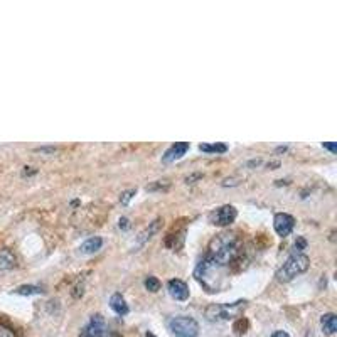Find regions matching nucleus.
<instances>
[{"instance_id":"obj_1","label":"nucleus","mask_w":337,"mask_h":337,"mask_svg":"<svg viewBox=\"0 0 337 337\" xmlns=\"http://www.w3.org/2000/svg\"><path fill=\"white\" fill-rule=\"evenodd\" d=\"M241 253V241L234 233H221L209 243L207 256L223 266L233 263Z\"/></svg>"},{"instance_id":"obj_2","label":"nucleus","mask_w":337,"mask_h":337,"mask_svg":"<svg viewBox=\"0 0 337 337\" xmlns=\"http://www.w3.org/2000/svg\"><path fill=\"white\" fill-rule=\"evenodd\" d=\"M194 276L197 278V281L204 287L209 293L221 292L226 280V266L219 265L214 260H211L209 256H206L199 265H197L196 271H194Z\"/></svg>"},{"instance_id":"obj_3","label":"nucleus","mask_w":337,"mask_h":337,"mask_svg":"<svg viewBox=\"0 0 337 337\" xmlns=\"http://www.w3.org/2000/svg\"><path fill=\"white\" fill-rule=\"evenodd\" d=\"M308 266H310V260H308L307 255H303V253H293V255H290L287 258L283 266L276 271V278L280 281H290L293 280L295 276L307 271Z\"/></svg>"},{"instance_id":"obj_4","label":"nucleus","mask_w":337,"mask_h":337,"mask_svg":"<svg viewBox=\"0 0 337 337\" xmlns=\"http://www.w3.org/2000/svg\"><path fill=\"white\" fill-rule=\"evenodd\" d=\"M244 307H246V300H238L233 303H212L206 308V318L211 322L229 320V318L239 317Z\"/></svg>"},{"instance_id":"obj_5","label":"nucleus","mask_w":337,"mask_h":337,"mask_svg":"<svg viewBox=\"0 0 337 337\" xmlns=\"http://www.w3.org/2000/svg\"><path fill=\"white\" fill-rule=\"evenodd\" d=\"M169 329L175 337H197L199 335V324L192 317L179 315L169 320Z\"/></svg>"},{"instance_id":"obj_6","label":"nucleus","mask_w":337,"mask_h":337,"mask_svg":"<svg viewBox=\"0 0 337 337\" xmlns=\"http://www.w3.org/2000/svg\"><path fill=\"white\" fill-rule=\"evenodd\" d=\"M83 337H118V334H115L113 330L106 329L105 318L96 313L90 318L88 325L83 330Z\"/></svg>"},{"instance_id":"obj_7","label":"nucleus","mask_w":337,"mask_h":337,"mask_svg":"<svg viewBox=\"0 0 337 337\" xmlns=\"http://www.w3.org/2000/svg\"><path fill=\"white\" fill-rule=\"evenodd\" d=\"M238 216V211L234 206H229V204H224L218 207L216 211L211 212L209 219L211 223L214 226H219V228H224V226H229L231 223H234V219H236Z\"/></svg>"},{"instance_id":"obj_8","label":"nucleus","mask_w":337,"mask_h":337,"mask_svg":"<svg viewBox=\"0 0 337 337\" xmlns=\"http://www.w3.org/2000/svg\"><path fill=\"white\" fill-rule=\"evenodd\" d=\"M273 228L278 236L285 238L293 231L295 219L290 214H287V212H278V214H275V218H273Z\"/></svg>"},{"instance_id":"obj_9","label":"nucleus","mask_w":337,"mask_h":337,"mask_svg":"<svg viewBox=\"0 0 337 337\" xmlns=\"http://www.w3.org/2000/svg\"><path fill=\"white\" fill-rule=\"evenodd\" d=\"M189 149H191L189 142H175L174 145H170L169 149L165 150V154L162 155V162L170 164V162H175V160L182 159Z\"/></svg>"},{"instance_id":"obj_10","label":"nucleus","mask_w":337,"mask_h":337,"mask_svg":"<svg viewBox=\"0 0 337 337\" xmlns=\"http://www.w3.org/2000/svg\"><path fill=\"white\" fill-rule=\"evenodd\" d=\"M167 290H169L170 297L175 298V300H181V302H184V300L189 298V287H187V283H186V281H182V280H179V278L169 280Z\"/></svg>"},{"instance_id":"obj_11","label":"nucleus","mask_w":337,"mask_h":337,"mask_svg":"<svg viewBox=\"0 0 337 337\" xmlns=\"http://www.w3.org/2000/svg\"><path fill=\"white\" fill-rule=\"evenodd\" d=\"M110 307H112V310L117 312L118 315H127L128 313V305H127V302L122 293L112 295V298H110Z\"/></svg>"},{"instance_id":"obj_12","label":"nucleus","mask_w":337,"mask_h":337,"mask_svg":"<svg viewBox=\"0 0 337 337\" xmlns=\"http://www.w3.org/2000/svg\"><path fill=\"white\" fill-rule=\"evenodd\" d=\"M101 246H103V239H101L100 236H95V238L86 239V241L80 246V251L83 253V255H91V253L98 251Z\"/></svg>"},{"instance_id":"obj_13","label":"nucleus","mask_w":337,"mask_h":337,"mask_svg":"<svg viewBox=\"0 0 337 337\" xmlns=\"http://www.w3.org/2000/svg\"><path fill=\"white\" fill-rule=\"evenodd\" d=\"M159 226H160V219H155L154 223H150L149 228H147L145 231L140 233V236H138V239H137V246H142V244H145L147 241H149V239L154 236L157 231H159Z\"/></svg>"},{"instance_id":"obj_14","label":"nucleus","mask_w":337,"mask_h":337,"mask_svg":"<svg viewBox=\"0 0 337 337\" xmlns=\"http://www.w3.org/2000/svg\"><path fill=\"white\" fill-rule=\"evenodd\" d=\"M320 324H322V330L325 332V334H334L337 330V317L335 313H325V315H322L320 318Z\"/></svg>"},{"instance_id":"obj_15","label":"nucleus","mask_w":337,"mask_h":337,"mask_svg":"<svg viewBox=\"0 0 337 337\" xmlns=\"http://www.w3.org/2000/svg\"><path fill=\"white\" fill-rule=\"evenodd\" d=\"M16 266V256L11 250H0V270H11Z\"/></svg>"},{"instance_id":"obj_16","label":"nucleus","mask_w":337,"mask_h":337,"mask_svg":"<svg viewBox=\"0 0 337 337\" xmlns=\"http://www.w3.org/2000/svg\"><path fill=\"white\" fill-rule=\"evenodd\" d=\"M199 150L206 152V154H224V152L228 150V145H224V144H201Z\"/></svg>"},{"instance_id":"obj_17","label":"nucleus","mask_w":337,"mask_h":337,"mask_svg":"<svg viewBox=\"0 0 337 337\" xmlns=\"http://www.w3.org/2000/svg\"><path fill=\"white\" fill-rule=\"evenodd\" d=\"M14 292L17 295H38L43 293V290H41V287H36V285H22V287H17Z\"/></svg>"},{"instance_id":"obj_18","label":"nucleus","mask_w":337,"mask_h":337,"mask_svg":"<svg viewBox=\"0 0 337 337\" xmlns=\"http://www.w3.org/2000/svg\"><path fill=\"white\" fill-rule=\"evenodd\" d=\"M246 329H248V320H246V318H243V317H238V320L233 324L234 334H236V335H243L244 332H246Z\"/></svg>"},{"instance_id":"obj_19","label":"nucleus","mask_w":337,"mask_h":337,"mask_svg":"<svg viewBox=\"0 0 337 337\" xmlns=\"http://www.w3.org/2000/svg\"><path fill=\"white\" fill-rule=\"evenodd\" d=\"M144 285H145V288L149 290V292H159L160 290V281H159V278H155V276H147L145 278V281H144Z\"/></svg>"},{"instance_id":"obj_20","label":"nucleus","mask_w":337,"mask_h":337,"mask_svg":"<svg viewBox=\"0 0 337 337\" xmlns=\"http://www.w3.org/2000/svg\"><path fill=\"white\" fill-rule=\"evenodd\" d=\"M169 186H170L169 181H157L155 184L147 186V191H165V189H169Z\"/></svg>"},{"instance_id":"obj_21","label":"nucleus","mask_w":337,"mask_h":337,"mask_svg":"<svg viewBox=\"0 0 337 337\" xmlns=\"http://www.w3.org/2000/svg\"><path fill=\"white\" fill-rule=\"evenodd\" d=\"M135 189H128V191H125V192H122V196H120V202H122L123 206H127L128 202H130V199L133 196H135Z\"/></svg>"},{"instance_id":"obj_22","label":"nucleus","mask_w":337,"mask_h":337,"mask_svg":"<svg viewBox=\"0 0 337 337\" xmlns=\"http://www.w3.org/2000/svg\"><path fill=\"white\" fill-rule=\"evenodd\" d=\"M0 337H17L16 332H14L9 325L0 324Z\"/></svg>"},{"instance_id":"obj_23","label":"nucleus","mask_w":337,"mask_h":337,"mask_svg":"<svg viewBox=\"0 0 337 337\" xmlns=\"http://www.w3.org/2000/svg\"><path fill=\"white\" fill-rule=\"evenodd\" d=\"M305 246H307V241H305V239H303V238H298L297 241H295V248H297V251H295V253H302V250H303V248H305Z\"/></svg>"},{"instance_id":"obj_24","label":"nucleus","mask_w":337,"mask_h":337,"mask_svg":"<svg viewBox=\"0 0 337 337\" xmlns=\"http://www.w3.org/2000/svg\"><path fill=\"white\" fill-rule=\"evenodd\" d=\"M118 226H120V229H128L130 228V221H128V218H120V221H118Z\"/></svg>"},{"instance_id":"obj_25","label":"nucleus","mask_w":337,"mask_h":337,"mask_svg":"<svg viewBox=\"0 0 337 337\" xmlns=\"http://www.w3.org/2000/svg\"><path fill=\"white\" fill-rule=\"evenodd\" d=\"M322 147H324V149H327L329 152H332V154H335V152H337V147H335L334 142H324V144H322Z\"/></svg>"},{"instance_id":"obj_26","label":"nucleus","mask_w":337,"mask_h":337,"mask_svg":"<svg viewBox=\"0 0 337 337\" xmlns=\"http://www.w3.org/2000/svg\"><path fill=\"white\" fill-rule=\"evenodd\" d=\"M202 177V174H192V175H189V177H186V184H194V181H199V179Z\"/></svg>"},{"instance_id":"obj_27","label":"nucleus","mask_w":337,"mask_h":337,"mask_svg":"<svg viewBox=\"0 0 337 337\" xmlns=\"http://www.w3.org/2000/svg\"><path fill=\"white\" fill-rule=\"evenodd\" d=\"M271 337H290V335L285 330H276V332H273V334H271Z\"/></svg>"},{"instance_id":"obj_28","label":"nucleus","mask_w":337,"mask_h":337,"mask_svg":"<svg viewBox=\"0 0 337 337\" xmlns=\"http://www.w3.org/2000/svg\"><path fill=\"white\" fill-rule=\"evenodd\" d=\"M26 170H24V175H34L36 174V170H32V167H24Z\"/></svg>"},{"instance_id":"obj_29","label":"nucleus","mask_w":337,"mask_h":337,"mask_svg":"<svg viewBox=\"0 0 337 337\" xmlns=\"http://www.w3.org/2000/svg\"><path fill=\"white\" fill-rule=\"evenodd\" d=\"M271 167H280L278 160H275V162H268V169H271Z\"/></svg>"},{"instance_id":"obj_30","label":"nucleus","mask_w":337,"mask_h":337,"mask_svg":"<svg viewBox=\"0 0 337 337\" xmlns=\"http://www.w3.org/2000/svg\"><path fill=\"white\" fill-rule=\"evenodd\" d=\"M54 150H56V149H46V147H44V149H38V152H54Z\"/></svg>"},{"instance_id":"obj_31","label":"nucleus","mask_w":337,"mask_h":337,"mask_svg":"<svg viewBox=\"0 0 337 337\" xmlns=\"http://www.w3.org/2000/svg\"><path fill=\"white\" fill-rule=\"evenodd\" d=\"M276 152H287V147H278V149H276Z\"/></svg>"},{"instance_id":"obj_32","label":"nucleus","mask_w":337,"mask_h":337,"mask_svg":"<svg viewBox=\"0 0 337 337\" xmlns=\"http://www.w3.org/2000/svg\"><path fill=\"white\" fill-rule=\"evenodd\" d=\"M147 337H155V335H152V334H149V335H147Z\"/></svg>"}]
</instances>
